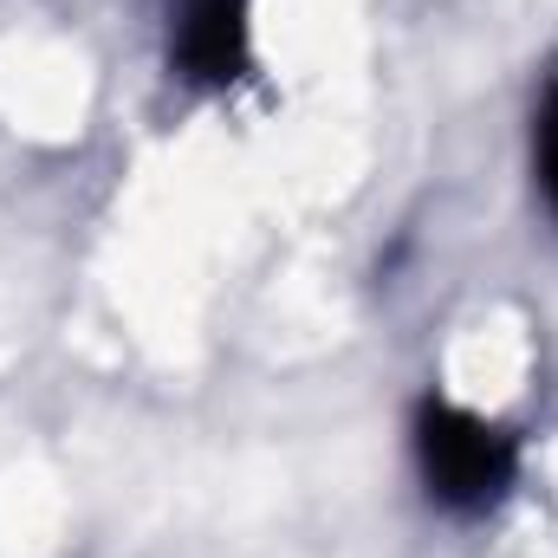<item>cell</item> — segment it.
I'll return each instance as SVG.
<instances>
[{
    "label": "cell",
    "instance_id": "1",
    "mask_svg": "<svg viewBox=\"0 0 558 558\" xmlns=\"http://www.w3.org/2000/svg\"><path fill=\"white\" fill-rule=\"evenodd\" d=\"M410 448H416L428 507H441L448 520L494 513L520 481V435L454 397H422L416 422H410Z\"/></svg>",
    "mask_w": 558,
    "mask_h": 558
},
{
    "label": "cell",
    "instance_id": "2",
    "mask_svg": "<svg viewBox=\"0 0 558 558\" xmlns=\"http://www.w3.org/2000/svg\"><path fill=\"white\" fill-rule=\"evenodd\" d=\"M169 65L195 92H228L254 65V0H162Z\"/></svg>",
    "mask_w": 558,
    "mask_h": 558
},
{
    "label": "cell",
    "instance_id": "3",
    "mask_svg": "<svg viewBox=\"0 0 558 558\" xmlns=\"http://www.w3.org/2000/svg\"><path fill=\"white\" fill-rule=\"evenodd\" d=\"M533 156H539V189H546V202H553V215H558V78L546 85V98H539Z\"/></svg>",
    "mask_w": 558,
    "mask_h": 558
}]
</instances>
